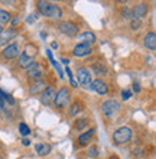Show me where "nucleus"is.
Masks as SVG:
<instances>
[{"label":"nucleus","mask_w":156,"mask_h":159,"mask_svg":"<svg viewBox=\"0 0 156 159\" xmlns=\"http://www.w3.org/2000/svg\"><path fill=\"white\" fill-rule=\"evenodd\" d=\"M36 6H38L39 13L43 16L52 17V19H61L62 17V10L58 4H54L51 2H38Z\"/></svg>","instance_id":"nucleus-1"},{"label":"nucleus","mask_w":156,"mask_h":159,"mask_svg":"<svg viewBox=\"0 0 156 159\" xmlns=\"http://www.w3.org/2000/svg\"><path fill=\"white\" fill-rule=\"evenodd\" d=\"M69 101H71V91H69L67 87L59 88L58 93L55 94L54 106L59 110V111H61V110L67 109L68 104H69Z\"/></svg>","instance_id":"nucleus-2"},{"label":"nucleus","mask_w":156,"mask_h":159,"mask_svg":"<svg viewBox=\"0 0 156 159\" xmlns=\"http://www.w3.org/2000/svg\"><path fill=\"white\" fill-rule=\"evenodd\" d=\"M131 136H133V132H131L130 127L123 126V127H118L113 133V142L116 145H124V143L130 142Z\"/></svg>","instance_id":"nucleus-3"},{"label":"nucleus","mask_w":156,"mask_h":159,"mask_svg":"<svg viewBox=\"0 0 156 159\" xmlns=\"http://www.w3.org/2000/svg\"><path fill=\"white\" fill-rule=\"evenodd\" d=\"M120 109H122V106H120V103L116 100H107L103 103L101 106V113L104 114L105 117L109 119H113L117 116V113L120 111Z\"/></svg>","instance_id":"nucleus-4"},{"label":"nucleus","mask_w":156,"mask_h":159,"mask_svg":"<svg viewBox=\"0 0 156 159\" xmlns=\"http://www.w3.org/2000/svg\"><path fill=\"white\" fill-rule=\"evenodd\" d=\"M58 29H59V32L64 34L65 36L74 38V36H77L78 32H80V26L72 20H65V22H61V23H59Z\"/></svg>","instance_id":"nucleus-5"},{"label":"nucleus","mask_w":156,"mask_h":159,"mask_svg":"<svg viewBox=\"0 0 156 159\" xmlns=\"http://www.w3.org/2000/svg\"><path fill=\"white\" fill-rule=\"evenodd\" d=\"M43 75H45V68L41 62H33L28 68V78L33 80V81H39L42 80Z\"/></svg>","instance_id":"nucleus-6"},{"label":"nucleus","mask_w":156,"mask_h":159,"mask_svg":"<svg viewBox=\"0 0 156 159\" xmlns=\"http://www.w3.org/2000/svg\"><path fill=\"white\" fill-rule=\"evenodd\" d=\"M91 75H93L91 71L85 67L78 68V71H77V80H78V83H80L81 85H84V87L91 85V83H93V77Z\"/></svg>","instance_id":"nucleus-7"},{"label":"nucleus","mask_w":156,"mask_h":159,"mask_svg":"<svg viewBox=\"0 0 156 159\" xmlns=\"http://www.w3.org/2000/svg\"><path fill=\"white\" fill-rule=\"evenodd\" d=\"M19 55H20V48H19L17 43H9V45L4 48V51H2V57H3L4 59H7V61L17 58Z\"/></svg>","instance_id":"nucleus-8"},{"label":"nucleus","mask_w":156,"mask_h":159,"mask_svg":"<svg viewBox=\"0 0 156 159\" xmlns=\"http://www.w3.org/2000/svg\"><path fill=\"white\" fill-rule=\"evenodd\" d=\"M148 10H149L148 3H137L135 7L131 9V16H133V19L140 20V19H143L148 15Z\"/></svg>","instance_id":"nucleus-9"},{"label":"nucleus","mask_w":156,"mask_h":159,"mask_svg":"<svg viewBox=\"0 0 156 159\" xmlns=\"http://www.w3.org/2000/svg\"><path fill=\"white\" fill-rule=\"evenodd\" d=\"M55 94H56V91H55L54 87H47L45 90L42 91V94H41V101H42L45 106H49L54 103V98H55Z\"/></svg>","instance_id":"nucleus-10"},{"label":"nucleus","mask_w":156,"mask_h":159,"mask_svg":"<svg viewBox=\"0 0 156 159\" xmlns=\"http://www.w3.org/2000/svg\"><path fill=\"white\" fill-rule=\"evenodd\" d=\"M93 52V48L90 45H84V43H78V45L74 46V51L72 54L74 57H78V58H82V57H87Z\"/></svg>","instance_id":"nucleus-11"},{"label":"nucleus","mask_w":156,"mask_h":159,"mask_svg":"<svg viewBox=\"0 0 156 159\" xmlns=\"http://www.w3.org/2000/svg\"><path fill=\"white\" fill-rule=\"evenodd\" d=\"M17 36V30L10 28V29H3V32L0 34V45H6V43H10L13 38Z\"/></svg>","instance_id":"nucleus-12"},{"label":"nucleus","mask_w":156,"mask_h":159,"mask_svg":"<svg viewBox=\"0 0 156 159\" xmlns=\"http://www.w3.org/2000/svg\"><path fill=\"white\" fill-rule=\"evenodd\" d=\"M90 87L93 88L96 93L101 94V96H104V94H107V93H109V87H107V84H105L103 80H94Z\"/></svg>","instance_id":"nucleus-13"},{"label":"nucleus","mask_w":156,"mask_h":159,"mask_svg":"<svg viewBox=\"0 0 156 159\" xmlns=\"http://www.w3.org/2000/svg\"><path fill=\"white\" fill-rule=\"evenodd\" d=\"M94 133H96V129H88L87 132L81 133L78 136V143L81 146H87L88 143H91V139L94 138Z\"/></svg>","instance_id":"nucleus-14"},{"label":"nucleus","mask_w":156,"mask_h":159,"mask_svg":"<svg viewBox=\"0 0 156 159\" xmlns=\"http://www.w3.org/2000/svg\"><path fill=\"white\" fill-rule=\"evenodd\" d=\"M78 41H80V43H84V45H93V43H96V41H97V38H96V35L93 34V32H84V34H80L78 35Z\"/></svg>","instance_id":"nucleus-15"},{"label":"nucleus","mask_w":156,"mask_h":159,"mask_svg":"<svg viewBox=\"0 0 156 159\" xmlns=\"http://www.w3.org/2000/svg\"><path fill=\"white\" fill-rule=\"evenodd\" d=\"M143 43L149 51H155L156 49V34L155 32L146 34V36H145V39H143Z\"/></svg>","instance_id":"nucleus-16"},{"label":"nucleus","mask_w":156,"mask_h":159,"mask_svg":"<svg viewBox=\"0 0 156 159\" xmlns=\"http://www.w3.org/2000/svg\"><path fill=\"white\" fill-rule=\"evenodd\" d=\"M91 71H93L96 75H105V74H107V67H105L104 62L97 61V62H94L93 65H91Z\"/></svg>","instance_id":"nucleus-17"},{"label":"nucleus","mask_w":156,"mask_h":159,"mask_svg":"<svg viewBox=\"0 0 156 159\" xmlns=\"http://www.w3.org/2000/svg\"><path fill=\"white\" fill-rule=\"evenodd\" d=\"M33 62H35L33 58H30V57L25 55L23 52H22V54L19 55V61H17V65H19L20 68H26V70H28V68H29Z\"/></svg>","instance_id":"nucleus-18"},{"label":"nucleus","mask_w":156,"mask_h":159,"mask_svg":"<svg viewBox=\"0 0 156 159\" xmlns=\"http://www.w3.org/2000/svg\"><path fill=\"white\" fill-rule=\"evenodd\" d=\"M35 149H36V153L39 156H45V155H49L52 146L49 143H36L35 145Z\"/></svg>","instance_id":"nucleus-19"},{"label":"nucleus","mask_w":156,"mask_h":159,"mask_svg":"<svg viewBox=\"0 0 156 159\" xmlns=\"http://www.w3.org/2000/svg\"><path fill=\"white\" fill-rule=\"evenodd\" d=\"M45 81L43 80H39V81H33V84H32V87H30V94H38L39 91H43L45 90Z\"/></svg>","instance_id":"nucleus-20"},{"label":"nucleus","mask_w":156,"mask_h":159,"mask_svg":"<svg viewBox=\"0 0 156 159\" xmlns=\"http://www.w3.org/2000/svg\"><path fill=\"white\" fill-rule=\"evenodd\" d=\"M81 110H82V103H80V101H75V103H72V104L69 106V110H68V116L74 117V116H77V114L80 113Z\"/></svg>","instance_id":"nucleus-21"},{"label":"nucleus","mask_w":156,"mask_h":159,"mask_svg":"<svg viewBox=\"0 0 156 159\" xmlns=\"http://www.w3.org/2000/svg\"><path fill=\"white\" fill-rule=\"evenodd\" d=\"M10 13L7 10H3V9H0V25H3V23H7L10 20Z\"/></svg>","instance_id":"nucleus-22"},{"label":"nucleus","mask_w":156,"mask_h":159,"mask_svg":"<svg viewBox=\"0 0 156 159\" xmlns=\"http://www.w3.org/2000/svg\"><path fill=\"white\" fill-rule=\"evenodd\" d=\"M85 126H88V119H80V120L75 121V125H74V129L82 130Z\"/></svg>","instance_id":"nucleus-23"},{"label":"nucleus","mask_w":156,"mask_h":159,"mask_svg":"<svg viewBox=\"0 0 156 159\" xmlns=\"http://www.w3.org/2000/svg\"><path fill=\"white\" fill-rule=\"evenodd\" d=\"M0 97L3 98V101H7V103H10L12 106L15 104V98H13V97L10 96L9 93H4L3 90H0Z\"/></svg>","instance_id":"nucleus-24"},{"label":"nucleus","mask_w":156,"mask_h":159,"mask_svg":"<svg viewBox=\"0 0 156 159\" xmlns=\"http://www.w3.org/2000/svg\"><path fill=\"white\" fill-rule=\"evenodd\" d=\"M19 132H20L22 136H28V134L30 133V129L26 123H20V125H19Z\"/></svg>","instance_id":"nucleus-25"},{"label":"nucleus","mask_w":156,"mask_h":159,"mask_svg":"<svg viewBox=\"0 0 156 159\" xmlns=\"http://www.w3.org/2000/svg\"><path fill=\"white\" fill-rule=\"evenodd\" d=\"M122 16L124 17V19H127V20H131L133 19V16H131V9L130 7H123L122 9Z\"/></svg>","instance_id":"nucleus-26"},{"label":"nucleus","mask_w":156,"mask_h":159,"mask_svg":"<svg viewBox=\"0 0 156 159\" xmlns=\"http://www.w3.org/2000/svg\"><path fill=\"white\" fill-rule=\"evenodd\" d=\"M130 28L133 30H139L142 28V20H137V19H131L130 20Z\"/></svg>","instance_id":"nucleus-27"},{"label":"nucleus","mask_w":156,"mask_h":159,"mask_svg":"<svg viewBox=\"0 0 156 159\" xmlns=\"http://www.w3.org/2000/svg\"><path fill=\"white\" fill-rule=\"evenodd\" d=\"M98 155H100V151H98L97 146H91L88 149V156L90 158H98Z\"/></svg>","instance_id":"nucleus-28"},{"label":"nucleus","mask_w":156,"mask_h":159,"mask_svg":"<svg viewBox=\"0 0 156 159\" xmlns=\"http://www.w3.org/2000/svg\"><path fill=\"white\" fill-rule=\"evenodd\" d=\"M65 72L68 74V78H69V81H71V85L72 87H77V83L74 81V78H72V72H71V70L67 67V70H65Z\"/></svg>","instance_id":"nucleus-29"},{"label":"nucleus","mask_w":156,"mask_h":159,"mask_svg":"<svg viewBox=\"0 0 156 159\" xmlns=\"http://www.w3.org/2000/svg\"><path fill=\"white\" fill-rule=\"evenodd\" d=\"M122 97H123V100H129V98L131 97V91L130 90H123Z\"/></svg>","instance_id":"nucleus-30"},{"label":"nucleus","mask_w":156,"mask_h":159,"mask_svg":"<svg viewBox=\"0 0 156 159\" xmlns=\"http://www.w3.org/2000/svg\"><path fill=\"white\" fill-rule=\"evenodd\" d=\"M19 23H20V19H19V17H15L13 20H10V26H12L13 29H15V28H16Z\"/></svg>","instance_id":"nucleus-31"},{"label":"nucleus","mask_w":156,"mask_h":159,"mask_svg":"<svg viewBox=\"0 0 156 159\" xmlns=\"http://www.w3.org/2000/svg\"><path fill=\"white\" fill-rule=\"evenodd\" d=\"M133 90H135V91H137V93H139V91H140V84H137V83H135V84H133Z\"/></svg>","instance_id":"nucleus-32"},{"label":"nucleus","mask_w":156,"mask_h":159,"mask_svg":"<svg viewBox=\"0 0 156 159\" xmlns=\"http://www.w3.org/2000/svg\"><path fill=\"white\" fill-rule=\"evenodd\" d=\"M22 143H23V146H29V145H30L29 139H23V140H22Z\"/></svg>","instance_id":"nucleus-33"},{"label":"nucleus","mask_w":156,"mask_h":159,"mask_svg":"<svg viewBox=\"0 0 156 159\" xmlns=\"http://www.w3.org/2000/svg\"><path fill=\"white\" fill-rule=\"evenodd\" d=\"M51 46H52V48H54V49H56V48H58V43H56V42H52V43H51Z\"/></svg>","instance_id":"nucleus-34"},{"label":"nucleus","mask_w":156,"mask_h":159,"mask_svg":"<svg viewBox=\"0 0 156 159\" xmlns=\"http://www.w3.org/2000/svg\"><path fill=\"white\" fill-rule=\"evenodd\" d=\"M2 32H3V26L0 25V34H2Z\"/></svg>","instance_id":"nucleus-35"},{"label":"nucleus","mask_w":156,"mask_h":159,"mask_svg":"<svg viewBox=\"0 0 156 159\" xmlns=\"http://www.w3.org/2000/svg\"><path fill=\"white\" fill-rule=\"evenodd\" d=\"M0 159H3V156H2V155H0Z\"/></svg>","instance_id":"nucleus-36"}]
</instances>
